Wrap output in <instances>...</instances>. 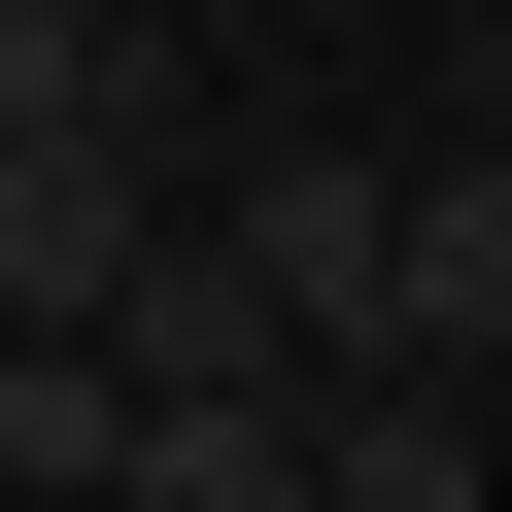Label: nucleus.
I'll use <instances>...</instances> for the list:
<instances>
[{
  "label": "nucleus",
  "mask_w": 512,
  "mask_h": 512,
  "mask_svg": "<svg viewBox=\"0 0 512 512\" xmlns=\"http://www.w3.org/2000/svg\"><path fill=\"white\" fill-rule=\"evenodd\" d=\"M205 239H239V308H274L342 410L410 376V171H376V137H239V171H205Z\"/></svg>",
  "instance_id": "f257e3e1"
},
{
  "label": "nucleus",
  "mask_w": 512,
  "mask_h": 512,
  "mask_svg": "<svg viewBox=\"0 0 512 512\" xmlns=\"http://www.w3.org/2000/svg\"><path fill=\"white\" fill-rule=\"evenodd\" d=\"M308 376H137V512H308Z\"/></svg>",
  "instance_id": "f03ea898"
},
{
  "label": "nucleus",
  "mask_w": 512,
  "mask_h": 512,
  "mask_svg": "<svg viewBox=\"0 0 512 512\" xmlns=\"http://www.w3.org/2000/svg\"><path fill=\"white\" fill-rule=\"evenodd\" d=\"M35 137H171V69L103 35V0H0V171H35Z\"/></svg>",
  "instance_id": "7ed1b4c3"
},
{
  "label": "nucleus",
  "mask_w": 512,
  "mask_h": 512,
  "mask_svg": "<svg viewBox=\"0 0 512 512\" xmlns=\"http://www.w3.org/2000/svg\"><path fill=\"white\" fill-rule=\"evenodd\" d=\"M410 376H512V171H410Z\"/></svg>",
  "instance_id": "20e7f679"
},
{
  "label": "nucleus",
  "mask_w": 512,
  "mask_h": 512,
  "mask_svg": "<svg viewBox=\"0 0 512 512\" xmlns=\"http://www.w3.org/2000/svg\"><path fill=\"white\" fill-rule=\"evenodd\" d=\"M308 512H512V478H478V410H444V376H376V410L308 444Z\"/></svg>",
  "instance_id": "39448f33"
}]
</instances>
